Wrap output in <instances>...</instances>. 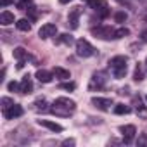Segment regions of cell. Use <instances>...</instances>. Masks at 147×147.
Listing matches in <instances>:
<instances>
[{"instance_id":"1","label":"cell","mask_w":147,"mask_h":147,"mask_svg":"<svg viewBox=\"0 0 147 147\" xmlns=\"http://www.w3.org/2000/svg\"><path fill=\"white\" fill-rule=\"evenodd\" d=\"M76 111V102L71 100L69 97H59L54 100L52 107H50V113L59 116V118H69L73 113Z\"/></svg>"},{"instance_id":"2","label":"cell","mask_w":147,"mask_h":147,"mask_svg":"<svg viewBox=\"0 0 147 147\" xmlns=\"http://www.w3.org/2000/svg\"><path fill=\"white\" fill-rule=\"evenodd\" d=\"M109 71L113 73V76L116 80H121L126 76L128 73V59L125 55H116L109 61Z\"/></svg>"},{"instance_id":"3","label":"cell","mask_w":147,"mask_h":147,"mask_svg":"<svg viewBox=\"0 0 147 147\" xmlns=\"http://www.w3.org/2000/svg\"><path fill=\"white\" fill-rule=\"evenodd\" d=\"M107 83V75L106 71H95L92 78H90V83H88V90L90 92H95V90H102Z\"/></svg>"},{"instance_id":"4","label":"cell","mask_w":147,"mask_h":147,"mask_svg":"<svg viewBox=\"0 0 147 147\" xmlns=\"http://www.w3.org/2000/svg\"><path fill=\"white\" fill-rule=\"evenodd\" d=\"M94 54H95V47L88 40H85V38L76 40V55L87 59V57H92Z\"/></svg>"},{"instance_id":"5","label":"cell","mask_w":147,"mask_h":147,"mask_svg":"<svg viewBox=\"0 0 147 147\" xmlns=\"http://www.w3.org/2000/svg\"><path fill=\"white\" fill-rule=\"evenodd\" d=\"M92 35L100 40H111L114 36V30L111 26H97V28H92Z\"/></svg>"},{"instance_id":"6","label":"cell","mask_w":147,"mask_h":147,"mask_svg":"<svg viewBox=\"0 0 147 147\" xmlns=\"http://www.w3.org/2000/svg\"><path fill=\"white\" fill-rule=\"evenodd\" d=\"M88 7L95 12H100L102 18H106L109 14V5L106 0H88Z\"/></svg>"},{"instance_id":"7","label":"cell","mask_w":147,"mask_h":147,"mask_svg":"<svg viewBox=\"0 0 147 147\" xmlns=\"http://www.w3.org/2000/svg\"><path fill=\"white\" fill-rule=\"evenodd\" d=\"M14 59H18V69H23V66H24V62L28 61V59H31V55L28 54V50L26 49H23V47H18V49H14Z\"/></svg>"},{"instance_id":"8","label":"cell","mask_w":147,"mask_h":147,"mask_svg":"<svg viewBox=\"0 0 147 147\" xmlns=\"http://www.w3.org/2000/svg\"><path fill=\"white\" fill-rule=\"evenodd\" d=\"M23 113H24L23 106H19V104H12V106H9L7 109H4V118H5V119H14V118L23 116Z\"/></svg>"},{"instance_id":"9","label":"cell","mask_w":147,"mask_h":147,"mask_svg":"<svg viewBox=\"0 0 147 147\" xmlns=\"http://www.w3.org/2000/svg\"><path fill=\"white\" fill-rule=\"evenodd\" d=\"M119 131L123 133V140H125V144H131L133 138H135V135H137V128H135L133 125H125V126L119 128Z\"/></svg>"},{"instance_id":"10","label":"cell","mask_w":147,"mask_h":147,"mask_svg":"<svg viewBox=\"0 0 147 147\" xmlns=\"http://www.w3.org/2000/svg\"><path fill=\"white\" fill-rule=\"evenodd\" d=\"M55 33H57V26L55 24H52V23H47V24H43L40 30H38V36L40 38H50V36H55Z\"/></svg>"},{"instance_id":"11","label":"cell","mask_w":147,"mask_h":147,"mask_svg":"<svg viewBox=\"0 0 147 147\" xmlns=\"http://www.w3.org/2000/svg\"><path fill=\"white\" fill-rule=\"evenodd\" d=\"M92 104L100 109V111H109L111 106H113V99H107V97H92Z\"/></svg>"},{"instance_id":"12","label":"cell","mask_w":147,"mask_h":147,"mask_svg":"<svg viewBox=\"0 0 147 147\" xmlns=\"http://www.w3.org/2000/svg\"><path fill=\"white\" fill-rule=\"evenodd\" d=\"M35 76H36V80H38L40 83H50L52 78H54V73H50V71H47V69H38Z\"/></svg>"},{"instance_id":"13","label":"cell","mask_w":147,"mask_h":147,"mask_svg":"<svg viewBox=\"0 0 147 147\" xmlns=\"http://www.w3.org/2000/svg\"><path fill=\"white\" fill-rule=\"evenodd\" d=\"M80 14H82V7H73V11H71L69 16H67V19H69L73 30L78 28V16H80Z\"/></svg>"},{"instance_id":"14","label":"cell","mask_w":147,"mask_h":147,"mask_svg":"<svg viewBox=\"0 0 147 147\" xmlns=\"http://www.w3.org/2000/svg\"><path fill=\"white\" fill-rule=\"evenodd\" d=\"M33 92V82L30 75H24L21 80V94H31Z\"/></svg>"},{"instance_id":"15","label":"cell","mask_w":147,"mask_h":147,"mask_svg":"<svg viewBox=\"0 0 147 147\" xmlns=\"http://www.w3.org/2000/svg\"><path fill=\"white\" fill-rule=\"evenodd\" d=\"M38 125L40 126H45V128H49L50 131H62V126L59 125V123H54V121H49V119H38Z\"/></svg>"},{"instance_id":"16","label":"cell","mask_w":147,"mask_h":147,"mask_svg":"<svg viewBox=\"0 0 147 147\" xmlns=\"http://www.w3.org/2000/svg\"><path fill=\"white\" fill-rule=\"evenodd\" d=\"M52 73H54V76L57 78V80H61V82H64V80H69L71 78V75H69V71L67 69H64V67H54L52 69Z\"/></svg>"},{"instance_id":"17","label":"cell","mask_w":147,"mask_h":147,"mask_svg":"<svg viewBox=\"0 0 147 147\" xmlns=\"http://www.w3.org/2000/svg\"><path fill=\"white\" fill-rule=\"evenodd\" d=\"M0 23H2L4 26H9L14 23V14L9 12V11H4L2 14H0Z\"/></svg>"},{"instance_id":"18","label":"cell","mask_w":147,"mask_h":147,"mask_svg":"<svg viewBox=\"0 0 147 147\" xmlns=\"http://www.w3.org/2000/svg\"><path fill=\"white\" fill-rule=\"evenodd\" d=\"M33 106H35V109H36V111H42V113H47V111H50V107H47V100H45L43 97L36 99Z\"/></svg>"},{"instance_id":"19","label":"cell","mask_w":147,"mask_h":147,"mask_svg":"<svg viewBox=\"0 0 147 147\" xmlns=\"http://www.w3.org/2000/svg\"><path fill=\"white\" fill-rule=\"evenodd\" d=\"M16 28L19 31H30L31 30V23H30V19H19V21H16Z\"/></svg>"},{"instance_id":"20","label":"cell","mask_w":147,"mask_h":147,"mask_svg":"<svg viewBox=\"0 0 147 147\" xmlns=\"http://www.w3.org/2000/svg\"><path fill=\"white\" fill-rule=\"evenodd\" d=\"M133 80L135 82H142L144 80V66L138 62L137 66H135V73H133Z\"/></svg>"},{"instance_id":"21","label":"cell","mask_w":147,"mask_h":147,"mask_svg":"<svg viewBox=\"0 0 147 147\" xmlns=\"http://www.w3.org/2000/svg\"><path fill=\"white\" fill-rule=\"evenodd\" d=\"M130 113H131V109L125 104H116L114 106V114H130Z\"/></svg>"},{"instance_id":"22","label":"cell","mask_w":147,"mask_h":147,"mask_svg":"<svg viewBox=\"0 0 147 147\" xmlns=\"http://www.w3.org/2000/svg\"><path fill=\"white\" fill-rule=\"evenodd\" d=\"M130 35V30L128 28H119V30H114V40H119V38H123V36H128Z\"/></svg>"},{"instance_id":"23","label":"cell","mask_w":147,"mask_h":147,"mask_svg":"<svg viewBox=\"0 0 147 147\" xmlns=\"http://www.w3.org/2000/svg\"><path fill=\"white\" fill-rule=\"evenodd\" d=\"M59 43H66V45H71L73 42H75V40H73V36L69 35V33H64V35H61L59 36V40H57Z\"/></svg>"},{"instance_id":"24","label":"cell","mask_w":147,"mask_h":147,"mask_svg":"<svg viewBox=\"0 0 147 147\" xmlns=\"http://www.w3.org/2000/svg\"><path fill=\"white\" fill-rule=\"evenodd\" d=\"M16 5H18V9H21V11H26V9H30L33 4H31V0H19Z\"/></svg>"},{"instance_id":"25","label":"cell","mask_w":147,"mask_h":147,"mask_svg":"<svg viewBox=\"0 0 147 147\" xmlns=\"http://www.w3.org/2000/svg\"><path fill=\"white\" fill-rule=\"evenodd\" d=\"M126 18H128V16H126L125 11H118V12L114 14V21H116V23H125Z\"/></svg>"},{"instance_id":"26","label":"cell","mask_w":147,"mask_h":147,"mask_svg":"<svg viewBox=\"0 0 147 147\" xmlns=\"http://www.w3.org/2000/svg\"><path fill=\"white\" fill-rule=\"evenodd\" d=\"M59 88L61 90H67V92H73L76 88V83H73V82H69V83H61L59 85Z\"/></svg>"},{"instance_id":"27","label":"cell","mask_w":147,"mask_h":147,"mask_svg":"<svg viewBox=\"0 0 147 147\" xmlns=\"http://www.w3.org/2000/svg\"><path fill=\"white\" fill-rule=\"evenodd\" d=\"M7 88H9V92H21V83H18V82H9Z\"/></svg>"},{"instance_id":"28","label":"cell","mask_w":147,"mask_h":147,"mask_svg":"<svg viewBox=\"0 0 147 147\" xmlns=\"http://www.w3.org/2000/svg\"><path fill=\"white\" fill-rule=\"evenodd\" d=\"M12 104H14V102H12L9 97H2V107H4V109H7V107L12 106Z\"/></svg>"},{"instance_id":"29","label":"cell","mask_w":147,"mask_h":147,"mask_svg":"<svg viewBox=\"0 0 147 147\" xmlns=\"http://www.w3.org/2000/svg\"><path fill=\"white\" fill-rule=\"evenodd\" d=\"M137 144H138V145H147V133H142V135L138 137Z\"/></svg>"},{"instance_id":"30","label":"cell","mask_w":147,"mask_h":147,"mask_svg":"<svg viewBox=\"0 0 147 147\" xmlns=\"http://www.w3.org/2000/svg\"><path fill=\"white\" fill-rule=\"evenodd\" d=\"M140 40H142L144 43H147V28H145V30L140 33Z\"/></svg>"},{"instance_id":"31","label":"cell","mask_w":147,"mask_h":147,"mask_svg":"<svg viewBox=\"0 0 147 147\" xmlns=\"http://www.w3.org/2000/svg\"><path fill=\"white\" fill-rule=\"evenodd\" d=\"M9 4H14V0H0V5L2 7H7Z\"/></svg>"},{"instance_id":"32","label":"cell","mask_w":147,"mask_h":147,"mask_svg":"<svg viewBox=\"0 0 147 147\" xmlns=\"http://www.w3.org/2000/svg\"><path fill=\"white\" fill-rule=\"evenodd\" d=\"M62 145H64V147H67V145H75V140H73V138H67V140L62 142Z\"/></svg>"},{"instance_id":"33","label":"cell","mask_w":147,"mask_h":147,"mask_svg":"<svg viewBox=\"0 0 147 147\" xmlns=\"http://www.w3.org/2000/svg\"><path fill=\"white\" fill-rule=\"evenodd\" d=\"M59 2H61V4H69L71 0H59Z\"/></svg>"},{"instance_id":"34","label":"cell","mask_w":147,"mask_h":147,"mask_svg":"<svg viewBox=\"0 0 147 147\" xmlns=\"http://www.w3.org/2000/svg\"><path fill=\"white\" fill-rule=\"evenodd\" d=\"M144 66H145V69H147V57H145V62H144Z\"/></svg>"},{"instance_id":"35","label":"cell","mask_w":147,"mask_h":147,"mask_svg":"<svg viewBox=\"0 0 147 147\" xmlns=\"http://www.w3.org/2000/svg\"><path fill=\"white\" fill-rule=\"evenodd\" d=\"M82 2H88V0H82Z\"/></svg>"},{"instance_id":"36","label":"cell","mask_w":147,"mask_h":147,"mask_svg":"<svg viewBox=\"0 0 147 147\" xmlns=\"http://www.w3.org/2000/svg\"><path fill=\"white\" fill-rule=\"evenodd\" d=\"M145 100H147V95H145Z\"/></svg>"}]
</instances>
